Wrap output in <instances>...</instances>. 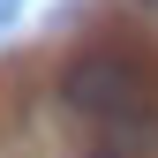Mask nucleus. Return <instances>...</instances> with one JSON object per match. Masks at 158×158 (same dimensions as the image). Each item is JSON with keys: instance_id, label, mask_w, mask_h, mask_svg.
Instances as JSON below:
<instances>
[{"instance_id": "nucleus-1", "label": "nucleus", "mask_w": 158, "mask_h": 158, "mask_svg": "<svg viewBox=\"0 0 158 158\" xmlns=\"http://www.w3.org/2000/svg\"><path fill=\"white\" fill-rule=\"evenodd\" d=\"M60 106L113 128V121H128V113L151 106V75H143V60H128V53H83V60L60 75Z\"/></svg>"}, {"instance_id": "nucleus-2", "label": "nucleus", "mask_w": 158, "mask_h": 158, "mask_svg": "<svg viewBox=\"0 0 158 158\" xmlns=\"http://www.w3.org/2000/svg\"><path fill=\"white\" fill-rule=\"evenodd\" d=\"M128 151H158V106L128 113V121H113V158H128Z\"/></svg>"}, {"instance_id": "nucleus-3", "label": "nucleus", "mask_w": 158, "mask_h": 158, "mask_svg": "<svg viewBox=\"0 0 158 158\" xmlns=\"http://www.w3.org/2000/svg\"><path fill=\"white\" fill-rule=\"evenodd\" d=\"M135 8H151V15H158V0H135Z\"/></svg>"}, {"instance_id": "nucleus-4", "label": "nucleus", "mask_w": 158, "mask_h": 158, "mask_svg": "<svg viewBox=\"0 0 158 158\" xmlns=\"http://www.w3.org/2000/svg\"><path fill=\"white\" fill-rule=\"evenodd\" d=\"M90 158H113V151H90Z\"/></svg>"}]
</instances>
